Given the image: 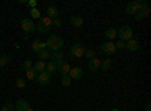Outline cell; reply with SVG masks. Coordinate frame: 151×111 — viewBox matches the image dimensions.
Segmentation results:
<instances>
[{
  "mask_svg": "<svg viewBox=\"0 0 151 111\" xmlns=\"http://www.w3.org/2000/svg\"><path fill=\"white\" fill-rule=\"evenodd\" d=\"M71 56L74 57V59H80V57H83L85 56V53H86V47L83 45V44H74L73 47H71Z\"/></svg>",
  "mask_w": 151,
  "mask_h": 111,
  "instance_id": "3957f363",
  "label": "cell"
},
{
  "mask_svg": "<svg viewBox=\"0 0 151 111\" xmlns=\"http://www.w3.org/2000/svg\"><path fill=\"white\" fill-rule=\"evenodd\" d=\"M32 50L36 51V53H40L41 51V41L40 39H35L33 44H32Z\"/></svg>",
  "mask_w": 151,
  "mask_h": 111,
  "instance_id": "484cf974",
  "label": "cell"
},
{
  "mask_svg": "<svg viewBox=\"0 0 151 111\" xmlns=\"http://www.w3.org/2000/svg\"><path fill=\"white\" fill-rule=\"evenodd\" d=\"M110 66H112V62L110 60H101V66H100V68H101L103 71H109Z\"/></svg>",
  "mask_w": 151,
  "mask_h": 111,
  "instance_id": "83f0119b",
  "label": "cell"
},
{
  "mask_svg": "<svg viewBox=\"0 0 151 111\" xmlns=\"http://www.w3.org/2000/svg\"><path fill=\"white\" fill-rule=\"evenodd\" d=\"M0 111H15V107H14V104H11V102H5L2 105V108H0Z\"/></svg>",
  "mask_w": 151,
  "mask_h": 111,
  "instance_id": "44dd1931",
  "label": "cell"
},
{
  "mask_svg": "<svg viewBox=\"0 0 151 111\" xmlns=\"http://www.w3.org/2000/svg\"><path fill=\"white\" fill-rule=\"evenodd\" d=\"M53 62H55V63L58 65V68H59L62 63H64V54H62L60 51H55V53H53Z\"/></svg>",
  "mask_w": 151,
  "mask_h": 111,
  "instance_id": "2e32d148",
  "label": "cell"
},
{
  "mask_svg": "<svg viewBox=\"0 0 151 111\" xmlns=\"http://www.w3.org/2000/svg\"><path fill=\"white\" fill-rule=\"evenodd\" d=\"M52 24H53L55 27H60V26H62V23H60V20H59V18H56V20H52Z\"/></svg>",
  "mask_w": 151,
  "mask_h": 111,
  "instance_id": "d6a6232c",
  "label": "cell"
},
{
  "mask_svg": "<svg viewBox=\"0 0 151 111\" xmlns=\"http://www.w3.org/2000/svg\"><path fill=\"white\" fill-rule=\"evenodd\" d=\"M110 111H121V110H119V108H112Z\"/></svg>",
  "mask_w": 151,
  "mask_h": 111,
  "instance_id": "8d00e7d4",
  "label": "cell"
},
{
  "mask_svg": "<svg viewBox=\"0 0 151 111\" xmlns=\"http://www.w3.org/2000/svg\"><path fill=\"white\" fill-rule=\"evenodd\" d=\"M71 78L68 77V75H64V77H62V80H60V84L62 86H64V87H70V86H71Z\"/></svg>",
  "mask_w": 151,
  "mask_h": 111,
  "instance_id": "cb8c5ba5",
  "label": "cell"
},
{
  "mask_svg": "<svg viewBox=\"0 0 151 111\" xmlns=\"http://www.w3.org/2000/svg\"><path fill=\"white\" fill-rule=\"evenodd\" d=\"M115 48H116V50H121V48H125V42L119 39V41L115 44Z\"/></svg>",
  "mask_w": 151,
  "mask_h": 111,
  "instance_id": "1f68e13d",
  "label": "cell"
},
{
  "mask_svg": "<svg viewBox=\"0 0 151 111\" xmlns=\"http://www.w3.org/2000/svg\"><path fill=\"white\" fill-rule=\"evenodd\" d=\"M125 48H127L129 51H133V53H134V51H137V50L141 48V44H139V41H137V39L132 38L130 41L125 42Z\"/></svg>",
  "mask_w": 151,
  "mask_h": 111,
  "instance_id": "30bf717a",
  "label": "cell"
},
{
  "mask_svg": "<svg viewBox=\"0 0 151 111\" xmlns=\"http://www.w3.org/2000/svg\"><path fill=\"white\" fill-rule=\"evenodd\" d=\"M38 57H40V60H41V62L47 60V59L50 57V53H48V50H41L40 53H38Z\"/></svg>",
  "mask_w": 151,
  "mask_h": 111,
  "instance_id": "7402d4cb",
  "label": "cell"
},
{
  "mask_svg": "<svg viewBox=\"0 0 151 111\" xmlns=\"http://www.w3.org/2000/svg\"><path fill=\"white\" fill-rule=\"evenodd\" d=\"M56 71H58V65L55 63V62H48V63L45 65V72H48L50 75H53Z\"/></svg>",
  "mask_w": 151,
  "mask_h": 111,
  "instance_id": "ac0fdd59",
  "label": "cell"
},
{
  "mask_svg": "<svg viewBox=\"0 0 151 111\" xmlns=\"http://www.w3.org/2000/svg\"><path fill=\"white\" fill-rule=\"evenodd\" d=\"M71 24H73L74 27H82V26H83V18L74 15V17L71 18Z\"/></svg>",
  "mask_w": 151,
  "mask_h": 111,
  "instance_id": "ffe728a7",
  "label": "cell"
},
{
  "mask_svg": "<svg viewBox=\"0 0 151 111\" xmlns=\"http://www.w3.org/2000/svg\"><path fill=\"white\" fill-rule=\"evenodd\" d=\"M47 48L48 50H52L53 53L55 51H60V48L64 47V39L60 38V36H58V35H52L48 38V41H47Z\"/></svg>",
  "mask_w": 151,
  "mask_h": 111,
  "instance_id": "6da1fadb",
  "label": "cell"
},
{
  "mask_svg": "<svg viewBox=\"0 0 151 111\" xmlns=\"http://www.w3.org/2000/svg\"><path fill=\"white\" fill-rule=\"evenodd\" d=\"M150 15V8H148V5H142V8H141V11L139 12H137V14L134 15V18L137 20V21H142L144 18H147Z\"/></svg>",
  "mask_w": 151,
  "mask_h": 111,
  "instance_id": "9c48e42d",
  "label": "cell"
},
{
  "mask_svg": "<svg viewBox=\"0 0 151 111\" xmlns=\"http://www.w3.org/2000/svg\"><path fill=\"white\" fill-rule=\"evenodd\" d=\"M142 5H144L142 2H132V3L127 5V8H125V12H127L129 15H136L137 12L141 11Z\"/></svg>",
  "mask_w": 151,
  "mask_h": 111,
  "instance_id": "8992f818",
  "label": "cell"
},
{
  "mask_svg": "<svg viewBox=\"0 0 151 111\" xmlns=\"http://www.w3.org/2000/svg\"><path fill=\"white\" fill-rule=\"evenodd\" d=\"M29 68H32V60L26 59V60L23 62V65H21V71H23V72H26Z\"/></svg>",
  "mask_w": 151,
  "mask_h": 111,
  "instance_id": "4316f807",
  "label": "cell"
},
{
  "mask_svg": "<svg viewBox=\"0 0 151 111\" xmlns=\"http://www.w3.org/2000/svg\"><path fill=\"white\" fill-rule=\"evenodd\" d=\"M104 36H106L107 41L112 42V39H115L116 36H118V30H116L115 27H110V29H107V30L104 32Z\"/></svg>",
  "mask_w": 151,
  "mask_h": 111,
  "instance_id": "9a60e30c",
  "label": "cell"
},
{
  "mask_svg": "<svg viewBox=\"0 0 151 111\" xmlns=\"http://www.w3.org/2000/svg\"><path fill=\"white\" fill-rule=\"evenodd\" d=\"M11 62V56H0V68L6 66Z\"/></svg>",
  "mask_w": 151,
  "mask_h": 111,
  "instance_id": "d4e9b609",
  "label": "cell"
},
{
  "mask_svg": "<svg viewBox=\"0 0 151 111\" xmlns=\"http://www.w3.org/2000/svg\"><path fill=\"white\" fill-rule=\"evenodd\" d=\"M30 17H32V18H38V20H40V18H41V12L38 11L36 8H33V9H30Z\"/></svg>",
  "mask_w": 151,
  "mask_h": 111,
  "instance_id": "f1b7e54d",
  "label": "cell"
},
{
  "mask_svg": "<svg viewBox=\"0 0 151 111\" xmlns=\"http://www.w3.org/2000/svg\"><path fill=\"white\" fill-rule=\"evenodd\" d=\"M118 36H119V39L124 41V42L125 41H130L133 38V29L130 26H122L119 29V32H118Z\"/></svg>",
  "mask_w": 151,
  "mask_h": 111,
  "instance_id": "277c9868",
  "label": "cell"
},
{
  "mask_svg": "<svg viewBox=\"0 0 151 111\" xmlns=\"http://www.w3.org/2000/svg\"><path fill=\"white\" fill-rule=\"evenodd\" d=\"M27 5L33 9V8H36V0H29V2H27Z\"/></svg>",
  "mask_w": 151,
  "mask_h": 111,
  "instance_id": "836d02e7",
  "label": "cell"
},
{
  "mask_svg": "<svg viewBox=\"0 0 151 111\" xmlns=\"http://www.w3.org/2000/svg\"><path fill=\"white\" fill-rule=\"evenodd\" d=\"M21 29L24 30V33L30 35V33H33L36 30V24L30 18H24V20H21Z\"/></svg>",
  "mask_w": 151,
  "mask_h": 111,
  "instance_id": "5b68a950",
  "label": "cell"
},
{
  "mask_svg": "<svg viewBox=\"0 0 151 111\" xmlns=\"http://www.w3.org/2000/svg\"><path fill=\"white\" fill-rule=\"evenodd\" d=\"M147 111H151V104H147Z\"/></svg>",
  "mask_w": 151,
  "mask_h": 111,
  "instance_id": "d590c367",
  "label": "cell"
},
{
  "mask_svg": "<svg viewBox=\"0 0 151 111\" xmlns=\"http://www.w3.org/2000/svg\"><path fill=\"white\" fill-rule=\"evenodd\" d=\"M26 77H27L29 80H36V71H35L33 68H29V69L26 71Z\"/></svg>",
  "mask_w": 151,
  "mask_h": 111,
  "instance_id": "603a6c76",
  "label": "cell"
},
{
  "mask_svg": "<svg viewBox=\"0 0 151 111\" xmlns=\"http://www.w3.org/2000/svg\"><path fill=\"white\" fill-rule=\"evenodd\" d=\"M68 77H70L71 80H80V78L83 77V69L79 68V66L71 68V71H70V74H68Z\"/></svg>",
  "mask_w": 151,
  "mask_h": 111,
  "instance_id": "ba28073f",
  "label": "cell"
},
{
  "mask_svg": "<svg viewBox=\"0 0 151 111\" xmlns=\"http://www.w3.org/2000/svg\"><path fill=\"white\" fill-rule=\"evenodd\" d=\"M101 51H103L104 54H107V56H113V54L116 53V48H115V44H113V42H110V41L104 42V44L101 45Z\"/></svg>",
  "mask_w": 151,
  "mask_h": 111,
  "instance_id": "52a82bcc",
  "label": "cell"
},
{
  "mask_svg": "<svg viewBox=\"0 0 151 111\" xmlns=\"http://www.w3.org/2000/svg\"><path fill=\"white\" fill-rule=\"evenodd\" d=\"M58 15H59V9H58L56 6H48V8H47V17H48L50 20H56Z\"/></svg>",
  "mask_w": 151,
  "mask_h": 111,
  "instance_id": "5bb4252c",
  "label": "cell"
},
{
  "mask_svg": "<svg viewBox=\"0 0 151 111\" xmlns=\"http://www.w3.org/2000/svg\"><path fill=\"white\" fill-rule=\"evenodd\" d=\"M17 87H18V89H24V87H26V81L21 80V78H18V80H17Z\"/></svg>",
  "mask_w": 151,
  "mask_h": 111,
  "instance_id": "4dcf8cb0",
  "label": "cell"
},
{
  "mask_svg": "<svg viewBox=\"0 0 151 111\" xmlns=\"http://www.w3.org/2000/svg\"><path fill=\"white\" fill-rule=\"evenodd\" d=\"M27 111H33V110H32V108H29V110H27Z\"/></svg>",
  "mask_w": 151,
  "mask_h": 111,
  "instance_id": "74e56055",
  "label": "cell"
},
{
  "mask_svg": "<svg viewBox=\"0 0 151 111\" xmlns=\"http://www.w3.org/2000/svg\"><path fill=\"white\" fill-rule=\"evenodd\" d=\"M14 107H15V111H27V110L30 108L29 102L24 101V99H18V101L14 104Z\"/></svg>",
  "mask_w": 151,
  "mask_h": 111,
  "instance_id": "7c38bea8",
  "label": "cell"
},
{
  "mask_svg": "<svg viewBox=\"0 0 151 111\" xmlns=\"http://www.w3.org/2000/svg\"><path fill=\"white\" fill-rule=\"evenodd\" d=\"M0 56H2V54H0Z\"/></svg>",
  "mask_w": 151,
  "mask_h": 111,
  "instance_id": "f35d334b",
  "label": "cell"
},
{
  "mask_svg": "<svg viewBox=\"0 0 151 111\" xmlns=\"http://www.w3.org/2000/svg\"><path fill=\"white\" fill-rule=\"evenodd\" d=\"M33 69L38 72V74H41V72H45V63L44 62H41V60H38L36 63L33 65Z\"/></svg>",
  "mask_w": 151,
  "mask_h": 111,
  "instance_id": "d6986e66",
  "label": "cell"
},
{
  "mask_svg": "<svg viewBox=\"0 0 151 111\" xmlns=\"http://www.w3.org/2000/svg\"><path fill=\"white\" fill-rule=\"evenodd\" d=\"M85 56H86L88 59H89V60H91V59H94V57H95L97 54H95V51H94V50H86V53H85Z\"/></svg>",
  "mask_w": 151,
  "mask_h": 111,
  "instance_id": "f546056e",
  "label": "cell"
},
{
  "mask_svg": "<svg viewBox=\"0 0 151 111\" xmlns=\"http://www.w3.org/2000/svg\"><path fill=\"white\" fill-rule=\"evenodd\" d=\"M50 80H52V75H50L48 72H41V74H38L36 75V81L40 83L41 86H45L50 83Z\"/></svg>",
  "mask_w": 151,
  "mask_h": 111,
  "instance_id": "8fae6325",
  "label": "cell"
},
{
  "mask_svg": "<svg viewBox=\"0 0 151 111\" xmlns=\"http://www.w3.org/2000/svg\"><path fill=\"white\" fill-rule=\"evenodd\" d=\"M59 72H60V75L64 77V75H68L70 74V71H71V66H70V63H67V62H64V63H62L59 68Z\"/></svg>",
  "mask_w": 151,
  "mask_h": 111,
  "instance_id": "e0dca14e",
  "label": "cell"
},
{
  "mask_svg": "<svg viewBox=\"0 0 151 111\" xmlns=\"http://www.w3.org/2000/svg\"><path fill=\"white\" fill-rule=\"evenodd\" d=\"M23 38H24V39H29V38H30V35H29V33H24V35H23Z\"/></svg>",
  "mask_w": 151,
  "mask_h": 111,
  "instance_id": "e575fe53",
  "label": "cell"
},
{
  "mask_svg": "<svg viewBox=\"0 0 151 111\" xmlns=\"http://www.w3.org/2000/svg\"><path fill=\"white\" fill-rule=\"evenodd\" d=\"M100 66H101V60L97 59V57L91 59L89 63H88V68H89V71H92V72H97L100 69Z\"/></svg>",
  "mask_w": 151,
  "mask_h": 111,
  "instance_id": "4fadbf2b",
  "label": "cell"
},
{
  "mask_svg": "<svg viewBox=\"0 0 151 111\" xmlns=\"http://www.w3.org/2000/svg\"><path fill=\"white\" fill-rule=\"evenodd\" d=\"M52 20H50L47 15L45 17H41L40 20H38V24H36V30L41 32V33H47L50 29H52Z\"/></svg>",
  "mask_w": 151,
  "mask_h": 111,
  "instance_id": "7a4b0ae2",
  "label": "cell"
}]
</instances>
